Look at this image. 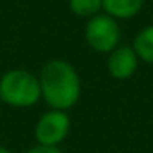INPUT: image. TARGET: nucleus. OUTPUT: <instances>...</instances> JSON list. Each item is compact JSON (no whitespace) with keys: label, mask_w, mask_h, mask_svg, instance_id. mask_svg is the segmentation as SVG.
Segmentation results:
<instances>
[{"label":"nucleus","mask_w":153,"mask_h":153,"mask_svg":"<svg viewBox=\"0 0 153 153\" xmlns=\"http://www.w3.org/2000/svg\"><path fill=\"white\" fill-rule=\"evenodd\" d=\"M40 79L25 69H12L0 79V99L13 107H30L40 99Z\"/></svg>","instance_id":"nucleus-2"},{"label":"nucleus","mask_w":153,"mask_h":153,"mask_svg":"<svg viewBox=\"0 0 153 153\" xmlns=\"http://www.w3.org/2000/svg\"><path fill=\"white\" fill-rule=\"evenodd\" d=\"M143 2L145 0H102V8L115 20H128L142 10Z\"/></svg>","instance_id":"nucleus-6"},{"label":"nucleus","mask_w":153,"mask_h":153,"mask_svg":"<svg viewBox=\"0 0 153 153\" xmlns=\"http://www.w3.org/2000/svg\"><path fill=\"white\" fill-rule=\"evenodd\" d=\"M41 94L54 110L71 109L81 97V79L68 61L53 59L45 64L40 76Z\"/></svg>","instance_id":"nucleus-1"},{"label":"nucleus","mask_w":153,"mask_h":153,"mask_svg":"<svg viewBox=\"0 0 153 153\" xmlns=\"http://www.w3.org/2000/svg\"><path fill=\"white\" fill-rule=\"evenodd\" d=\"M69 8L77 17H96L102 8V0H69Z\"/></svg>","instance_id":"nucleus-8"},{"label":"nucleus","mask_w":153,"mask_h":153,"mask_svg":"<svg viewBox=\"0 0 153 153\" xmlns=\"http://www.w3.org/2000/svg\"><path fill=\"white\" fill-rule=\"evenodd\" d=\"M27 153H63L58 146H46V145H38L35 148H31Z\"/></svg>","instance_id":"nucleus-9"},{"label":"nucleus","mask_w":153,"mask_h":153,"mask_svg":"<svg viewBox=\"0 0 153 153\" xmlns=\"http://www.w3.org/2000/svg\"><path fill=\"white\" fill-rule=\"evenodd\" d=\"M0 153H12V152L7 150V148H4V146H0Z\"/></svg>","instance_id":"nucleus-10"},{"label":"nucleus","mask_w":153,"mask_h":153,"mask_svg":"<svg viewBox=\"0 0 153 153\" xmlns=\"http://www.w3.org/2000/svg\"><path fill=\"white\" fill-rule=\"evenodd\" d=\"M138 56L132 46H117L112 53H109L107 71L114 79L125 81L130 79L138 69Z\"/></svg>","instance_id":"nucleus-5"},{"label":"nucleus","mask_w":153,"mask_h":153,"mask_svg":"<svg viewBox=\"0 0 153 153\" xmlns=\"http://www.w3.org/2000/svg\"><path fill=\"white\" fill-rule=\"evenodd\" d=\"M132 48L140 61L153 64V25H148L137 33Z\"/></svg>","instance_id":"nucleus-7"},{"label":"nucleus","mask_w":153,"mask_h":153,"mask_svg":"<svg viewBox=\"0 0 153 153\" xmlns=\"http://www.w3.org/2000/svg\"><path fill=\"white\" fill-rule=\"evenodd\" d=\"M86 41L97 53H112L120 41L117 20L107 13H99L89 18L86 25Z\"/></svg>","instance_id":"nucleus-3"},{"label":"nucleus","mask_w":153,"mask_h":153,"mask_svg":"<svg viewBox=\"0 0 153 153\" xmlns=\"http://www.w3.org/2000/svg\"><path fill=\"white\" fill-rule=\"evenodd\" d=\"M71 120L64 110H50L46 112L36 123V140L40 145L56 146L59 142H63L69 133Z\"/></svg>","instance_id":"nucleus-4"}]
</instances>
